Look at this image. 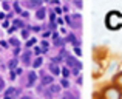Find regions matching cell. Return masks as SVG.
I'll return each mask as SVG.
<instances>
[{
	"mask_svg": "<svg viewBox=\"0 0 122 99\" xmlns=\"http://www.w3.org/2000/svg\"><path fill=\"white\" fill-rule=\"evenodd\" d=\"M105 26L111 31H117L122 28V14L119 11H110L105 17Z\"/></svg>",
	"mask_w": 122,
	"mask_h": 99,
	"instance_id": "cell-1",
	"label": "cell"
},
{
	"mask_svg": "<svg viewBox=\"0 0 122 99\" xmlns=\"http://www.w3.org/2000/svg\"><path fill=\"white\" fill-rule=\"evenodd\" d=\"M101 99H122V90L117 87L111 85H105L101 91Z\"/></svg>",
	"mask_w": 122,
	"mask_h": 99,
	"instance_id": "cell-2",
	"label": "cell"
},
{
	"mask_svg": "<svg viewBox=\"0 0 122 99\" xmlns=\"http://www.w3.org/2000/svg\"><path fill=\"white\" fill-rule=\"evenodd\" d=\"M65 60H66V65H68V68H71V73L74 76H77L79 74V71H81V68H82V63L79 62L77 59H76L74 56H66L65 57Z\"/></svg>",
	"mask_w": 122,
	"mask_h": 99,
	"instance_id": "cell-3",
	"label": "cell"
},
{
	"mask_svg": "<svg viewBox=\"0 0 122 99\" xmlns=\"http://www.w3.org/2000/svg\"><path fill=\"white\" fill-rule=\"evenodd\" d=\"M66 23L73 28H81V16L79 14H73V16H66L65 17Z\"/></svg>",
	"mask_w": 122,
	"mask_h": 99,
	"instance_id": "cell-4",
	"label": "cell"
},
{
	"mask_svg": "<svg viewBox=\"0 0 122 99\" xmlns=\"http://www.w3.org/2000/svg\"><path fill=\"white\" fill-rule=\"evenodd\" d=\"M20 59H22V63H23V65H31V63H33V60H31L33 59V53H31L30 50L25 51V53L22 54Z\"/></svg>",
	"mask_w": 122,
	"mask_h": 99,
	"instance_id": "cell-5",
	"label": "cell"
},
{
	"mask_svg": "<svg viewBox=\"0 0 122 99\" xmlns=\"http://www.w3.org/2000/svg\"><path fill=\"white\" fill-rule=\"evenodd\" d=\"M102 74V65H101V62H96L94 60V63H93V78H99V76Z\"/></svg>",
	"mask_w": 122,
	"mask_h": 99,
	"instance_id": "cell-6",
	"label": "cell"
},
{
	"mask_svg": "<svg viewBox=\"0 0 122 99\" xmlns=\"http://www.w3.org/2000/svg\"><path fill=\"white\" fill-rule=\"evenodd\" d=\"M42 85L43 87H50V85H53V76L51 74H45V73H42Z\"/></svg>",
	"mask_w": 122,
	"mask_h": 99,
	"instance_id": "cell-7",
	"label": "cell"
},
{
	"mask_svg": "<svg viewBox=\"0 0 122 99\" xmlns=\"http://www.w3.org/2000/svg\"><path fill=\"white\" fill-rule=\"evenodd\" d=\"M113 85H114V87H117L119 90H122V71H119L113 78Z\"/></svg>",
	"mask_w": 122,
	"mask_h": 99,
	"instance_id": "cell-8",
	"label": "cell"
},
{
	"mask_svg": "<svg viewBox=\"0 0 122 99\" xmlns=\"http://www.w3.org/2000/svg\"><path fill=\"white\" fill-rule=\"evenodd\" d=\"M50 71H51V76H59L60 74V67H59V63L51 62L50 63Z\"/></svg>",
	"mask_w": 122,
	"mask_h": 99,
	"instance_id": "cell-9",
	"label": "cell"
},
{
	"mask_svg": "<svg viewBox=\"0 0 122 99\" xmlns=\"http://www.w3.org/2000/svg\"><path fill=\"white\" fill-rule=\"evenodd\" d=\"M36 79H37V74L34 71H30L28 73V82H26V87H33L36 84Z\"/></svg>",
	"mask_w": 122,
	"mask_h": 99,
	"instance_id": "cell-10",
	"label": "cell"
},
{
	"mask_svg": "<svg viewBox=\"0 0 122 99\" xmlns=\"http://www.w3.org/2000/svg\"><path fill=\"white\" fill-rule=\"evenodd\" d=\"M22 5L28 6V8H37V9H39L40 6H42V2H40V0H34V2L31 0V2H23Z\"/></svg>",
	"mask_w": 122,
	"mask_h": 99,
	"instance_id": "cell-11",
	"label": "cell"
},
{
	"mask_svg": "<svg viewBox=\"0 0 122 99\" xmlns=\"http://www.w3.org/2000/svg\"><path fill=\"white\" fill-rule=\"evenodd\" d=\"M19 94V90H15L14 87H11L9 90H6V93H5V99H12V98H15Z\"/></svg>",
	"mask_w": 122,
	"mask_h": 99,
	"instance_id": "cell-12",
	"label": "cell"
},
{
	"mask_svg": "<svg viewBox=\"0 0 122 99\" xmlns=\"http://www.w3.org/2000/svg\"><path fill=\"white\" fill-rule=\"evenodd\" d=\"M46 17V11H45L43 8H39L36 11V19H39V20H43V19Z\"/></svg>",
	"mask_w": 122,
	"mask_h": 99,
	"instance_id": "cell-13",
	"label": "cell"
},
{
	"mask_svg": "<svg viewBox=\"0 0 122 99\" xmlns=\"http://www.w3.org/2000/svg\"><path fill=\"white\" fill-rule=\"evenodd\" d=\"M66 40H68V42H71V43H73L74 47H79V40L76 39V36H74L73 33H70V34H68V37H66Z\"/></svg>",
	"mask_w": 122,
	"mask_h": 99,
	"instance_id": "cell-14",
	"label": "cell"
},
{
	"mask_svg": "<svg viewBox=\"0 0 122 99\" xmlns=\"http://www.w3.org/2000/svg\"><path fill=\"white\" fill-rule=\"evenodd\" d=\"M9 45H12L14 48H19V45H20V40L15 39V37H11V39H9Z\"/></svg>",
	"mask_w": 122,
	"mask_h": 99,
	"instance_id": "cell-15",
	"label": "cell"
},
{
	"mask_svg": "<svg viewBox=\"0 0 122 99\" xmlns=\"http://www.w3.org/2000/svg\"><path fill=\"white\" fill-rule=\"evenodd\" d=\"M42 62H43V60H42V57H36V59L33 60V63H31V65H33L34 68H39V67L42 65Z\"/></svg>",
	"mask_w": 122,
	"mask_h": 99,
	"instance_id": "cell-16",
	"label": "cell"
},
{
	"mask_svg": "<svg viewBox=\"0 0 122 99\" xmlns=\"http://www.w3.org/2000/svg\"><path fill=\"white\" fill-rule=\"evenodd\" d=\"M17 62H19L17 59H11V60L8 62V68H9V70H14L15 65H17Z\"/></svg>",
	"mask_w": 122,
	"mask_h": 99,
	"instance_id": "cell-17",
	"label": "cell"
},
{
	"mask_svg": "<svg viewBox=\"0 0 122 99\" xmlns=\"http://www.w3.org/2000/svg\"><path fill=\"white\" fill-rule=\"evenodd\" d=\"M14 28H20V30H23V28H25V23L17 19V20H14Z\"/></svg>",
	"mask_w": 122,
	"mask_h": 99,
	"instance_id": "cell-18",
	"label": "cell"
},
{
	"mask_svg": "<svg viewBox=\"0 0 122 99\" xmlns=\"http://www.w3.org/2000/svg\"><path fill=\"white\" fill-rule=\"evenodd\" d=\"M12 6H14V9H15V11L19 12V14H22V9H20V3H19V2H14V5H12Z\"/></svg>",
	"mask_w": 122,
	"mask_h": 99,
	"instance_id": "cell-19",
	"label": "cell"
},
{
	"mask_svg": "<svg viewBox=\"0 0 122 99\" xmlns=\"http://www.w3.org/2000/svg\"><path fill=\"white\" fill-rule=\"evenodd\" d=\"M60 73H62V74L65 76V78H68V76H70V73H71V71H70V68H63V70H60Z\"/></svg>",
	"mask_w": 122,
	"mask_h": 99,
	"instance_id": "cell-20",
	"label": "cell"
},
{
	"mask_svg": "<svg viewBox=\"0 0 122 99\" xmlns=\"http://www.w3.org/2000/svg\"><path fill=\"white\" fill-rule=\"evenodd\" d=\"M22 37H23V39L30 37V31H28V30H22Z\"/></svg>",
	"mask_w": 122,
	"mask_h": 99,
	"instance_id": "cell-21",
	"label": "cell"
},
{
	"mask_svg": "<svg viewBox=\"0 0 122 99\" xmlns=\"http://www.w3.org/2000/svg\"><path fill=\"white\" fill-rule=\"evenodd\" d=\"M42 51H48V42H42Z\"/></svg>",
	"mask_w": 122,
	"mask_h": 99,
	"instance_id": "cell-22",
	"label": "cell"
},
{
	"mask_svg": "<svg viewBox=\"0 0 122 99\" xmlns=\"http://www.w3.org/2000/svg\"><path fill=\"white\" fill-rule=\"evenodd\" d=\"M34 43H36V39H30V40H28V43H26V45H28V47H33Z\"/></svg>",
	"mask_w": 122,
	"mask_h": 99,
	"instance_id": "cell-23",
	"label": "cell"
},
{
	"mask_svg": "<svg viewBox=\"0 0 122 99\" xmlns=\"http://www.w3.org/2000/svg\"><path fill=\"white\" fill-rule=\"evenodd\" d=\"M62 87H65V88L70 87V84H68V81H66V79H63V81H62Z\"/></svg>",
	"mask_w": 122,
	"mask_h": 99,
	"instance_id": "cell-24",
	"label": "cell"
},
{
	"mask_svg": "<svg viewBox=\"0 0 122 99\" xmlns=\"http://www.w3.org/2000/svg\"><path fill=\"white\" fill-rule=\"evenodd\" d=\"M3 8H5L6 11H8V9H11V5H9L8 2H5V3H3Z\"/></svg>",
	"mask_w": 122,
	"mask_h": 99,
	"instance_id": "cell-25",
	"label": "cell"
},
{
	"mask_svg": "<svg viewBox=\"0 0 122 99\" xmlns=\"http://www.w3.org/2000/svg\"><path fill=\"white\" fill-rule=\"evenodd\" d=\"M74 53L77 54V56H81V54H82V51H81V48H79V47H76V48H74Z\"/></svg>",
	"mask_w": 122,
	"mask_h": 99,
	"instance_id": "cell-26",
	"label": "cell"
},
{
	"mask_svg": "<svg viewBox=\"0 0 122 99\" xmlns=\"http://www.w3.org/2000/svg\"><path fill=\"white\" fill-rule=\"evenodd\" d=\"M3 88H5V82H3V79L0 78V91H2Z\"/></svg>",
	"mask_w": 122,
	"mask_h": 99,
	"instance_id": "cell-27",
	"label": "cell"
},
{
	"mask_svg": "<svg viewBox=\"0 0 122 99\" xmlns=\"http://www.w3.org/2000/svg\"><path fill=\"white\" fill-rule=\"evenodd\" d=\"M73 5H74L76 8H82V3L81 2H73Z\"/></svg>",
	"mask_w": 122,
	"mask_h": 99,
	"instance_id": "cell-28",
	"label": "cell"
},
{
	"mask_svg": "<svg viewBox=\"0 0 122 99\" xmlns=\"http://www.w3.org/2000/svg\"><path fill=\"white\" fill-rule=\"evenodd\" d=\"M20 99H34L33 96H30V94H25V96H22Z\"/></svg>",
	"mask_w": 122,
	"mask_h": 99,
	"instance_id": "cell-29",
	"label": "cell"
},
{
	"mask_svg": "<svg viewBox=\"0 0 122 99\" xmlns=\"http://www.w3.org/2000/svg\"><path fill=\"white\" fill-rule=\"evenodd\" d=\"M9 78H11V79H15V73L11 71V73H9Z\"/></svg>",
	"mask_w": 122,
	"mask_h": 99,
	"instance_id": "cell-30",
	"label": "cell"
},
{
	"mask_svg": "<svg viewBox=\"0 0 122 99\" xmlns=\"http://www.w3.org/2000/svg\"><path fill=\"white\" fill-rule=\"evenodd\" d=\"M0 45H2L3 48H8V43H6V42H0Z\"/></svg>",
	"mask_w": 122,
	"mask_h": 99,
	"instance_id": "cell-31",
	"label": "cell"
}]
</instances>
